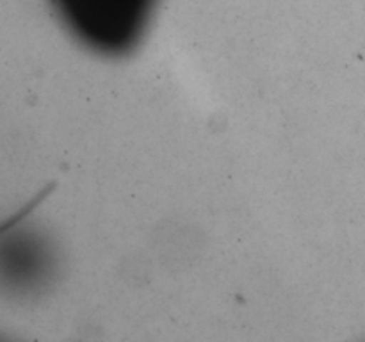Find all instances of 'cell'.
<instances>
[{"label": "cell", "instance_id": "cell-1", "mask_svg": "<svg viewBox=\"0 0 365 342\" xmlns=\"http://www.w3.org/2000/svg\"><path fill=\"white\" fill-rule=\"evenodd\" d=\"M71 34L106 56L134 48L141 39L155 0H52Z\"/></svg>", "mask_w": 365, "mask_h": 342}]
</instances>
